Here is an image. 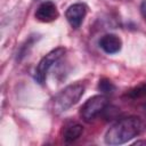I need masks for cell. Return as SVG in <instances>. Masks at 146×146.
<instances>
[{"instance_id": "cell-4", "label": "cell", "mask_w": 146, "mask_h": 146, "mask_svg": "<svg viewBox=\"0 0 146 146\" xmlns=\"http://www.w3.org/2000/svg\"><path fill=\"white\" fill-rule=\"evenodd\" d=\"M107 97L104 95H96L90 97L80 108V115L86 122H91L99 113L107 106Z\"/></svg>"}, {"instance_id": "cell-10", "label": "cell", "mask_w": 146, "mask_h": 146, "mask_svg": "<svg viewBox=\"0 0 146 146\" xmlns=\"http://www.w3.org/2000/svg\"><path fill=\"white\" fill-rule=\"evenodd\" d=\"M129 95L132 98H138V97L145 96L146 95V83H141V84L137 86L136 88H133L132 90H130Z\"/></svg>"}, {"instance_id": "cell-1", "label": "cell", "mask_w": 146, "mask_h": 146, "mask_svg": "<svg viewBox=\"0 0 146 146\" xmlns=\"http://www.w3.org/2000/svg\"><path fill=\"white\" fill-rule=\"evenodd\" d=\"M145 129L141 119L128 116L116 121L105 133V143L108 145H122L139 136Z\"/></svg>"}, {"instance_id": "cell-11", "label": "cell", "mask_w": 146, "mask_h": 146, "mask_svg": "<svg viewBox=\"0 0 146 146\" xmlns=\"http://www.w3.org/2000/svg\"><path fill=\"white\" fill-rule=\"evenodd\" d=\"M140 13H141L144 19L146 21V0H143V2L140 5Z\"/></svg>"}, {"instance_id": "cell-3", "label": "cell", "mask_w": 146, "mask_h": 146, "mask_svg": "<svg viewBox=\"0 0 146 146\" xmlns=\"http://www.w3.org/2000/svg\"><path fill=\"white\" fill-rule=\"evenodd\" d=\"M64 54H65V48L58 47V48H55L51 51H49L47 55H44L40 59V62L38 63L36 67L34 70V74H33L34 80L39 84H44L49 70L51 68V66L55 63H57L63 57Z\"/></svg>"}, {"instance_id": "cell-9", "label": "cell", "mask_w": 146, "mask_h": 146, "mask_svg": "<svg viewBox=\"0 0 146 146\" xmlns=\"http://www.w3.org/2000/svg\"><path fill=\"white\" fill-rule=\"evenodd\" d=\"M98 90L104 94H113L115 91V86L108 79H102L98 82Z\"/></svg>"}, {"instance_id": "cell-2", "label": "cell", "mask_w": 146, "mask_h": 146, "mask_svg": "<svg viewBox=\"0 0 146 146\" xmlns=\"http://www.w3.org/2000/svg\"><path fill=\"white\" fill-rule=\"evenodd\" d=\"M86 87L81 82H75L72 84H68L63 90H60L55 98L52 99L51 110L55 114H60L68 108H71L73 105H75L79 99L84 94Z\"/></svg>"}, {"instance_id": "cell-12", "label": "cell", "mask_w": 146, "mask_h": 146, "mask_svg": "<svg viewBox=\"0 0 146 146\" xmlns=\"http://www.w3.org/2000/svg\"><path fill=\"white\" fill-rule=\"evenodd\" d=\"M143 108H144V111H145V113H146V103L143 105Z\"/></svg>"}, {"instance_id": "cell-7", "label": "cell", "mask_w": 146, "mask_h": 146, "mask_svg": "<svg viewBox=\"0 0 146 146\" xmlns=\"http://www.w3.org/2000/svg\"><path fill=\"white\" fill-rule=\"evenodd\" d=\"M99 46L106 54L112 55V54H116L121 50L122 41L117 35L110 33V34H105L100 38Z\"/></svg>"}, {"instance_id": "cell-5", "label": "cell", "mask_w": 146, "mask_h": 146, "mask_svg": "<svg viewBox=\"0 0 146 146\" xmlns=\"http://www.w3.org/2000/svg\"><path fill=\"white\" fill-rule=\"evenodd\" d=\"M87 10H88V7L82 2L73 3L67 8L65 13V17L73 29H79L81 26L87 15Z\"/></svg>"}, {"instance_id": "cell-6", "label": "cell", "mask_w": 146, "mask_h": 146, "mask_svg": "<svg viewBox=\"0 0 146 146\" xmlns=\"http://www.w3.org/2000/svg\"><path fill=\"white\" fill-rule=\"evenodd\" d=\"M34 16H35V18L39 22L50 23V22L57 19L58 16H59V14H58V10H57L56 5L52 1H43L36 8Z\"/></svg>"}, {"instance_id": "cell-8", "label": "cell", "mask_w": 146, "mask_h": 146, "mask_svg": "<svg viewBox=\"0 0 146 146\" xmlns=\"http://www.w3.org/2000/svg\"><path fill=\"white\" fill-rule=\"evenodd\" d=\"M82 132H83V127L81 124L72 123L64 129L63 137L66 143H71V141H74L75 139H78L82 135Z\"/></svg>"}]
</instances>
